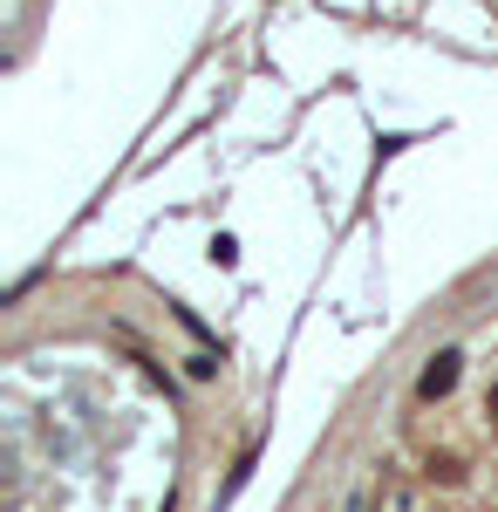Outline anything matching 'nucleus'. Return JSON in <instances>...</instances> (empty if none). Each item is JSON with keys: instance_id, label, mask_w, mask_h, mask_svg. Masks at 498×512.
Masks as SVG:
<instances>
[{"instance_id": "1", "label": "nucleus", "mask_w": 498, "mask_h": 512, "mask_svg": "<svg viewBox=\"0 0 498 512\" xmlns=\"http://www.w3.org/2000/svg\"><path fill=\"white\" fill-rule=\"evenodd\" d=\"M451 390H458V349H444V355H437V362L417 376V396H423V403H444Z\"/></svg>"}, {"instance_id": "2", "label": "nucleus", "mask_w": 498, "mask_h": 512, "mask_svg": "<svg viewBox=\"0 0 498 512\" xmlns=\"http://www.w3.org/2000/svg\"><path fill=\"white\" fill-rule=\"evenodd\" d=\"M485 410H492V417H498V390H492V396H485Z\"/></svg>"}]
</instances>
